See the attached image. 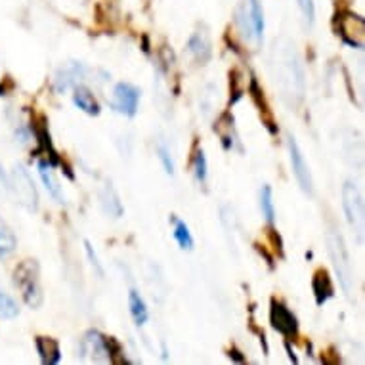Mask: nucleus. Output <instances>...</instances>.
Returning <instances> with one entry per match:
<instances>
[{
	"instance_id": "nucleus-1",
	"label": "nucleus",
	"mask_w": 365,
	"mask_h": 365,
	"mask_svg": "<svg viewBox=\"0 0 365 365\" xmlns=\"http://www.w3.org/2000/svg\"><path fill=\"white\" fill-rule=\"evenodd\" d=\"M14 282L21 291L25 304L31 308H41L44 293H42L41 279H38V264L35 260H25L14 272Z\"/></svg>"
},
{
	"instance_id": "nucleus-2",
	"label": "nucleus",
	"mask_w": 365,
	"mask_h": 365,
	"mask_svg": "<svg viewBox=\"0 0 365 365\" xmlns=\"http://www.w3.org/2000/svg\"><path fill=\"white\" fill-rule=\"evenodd\" d=\"M327 245H329L331 260H333V266H335L339 282H341L344 293L350 294V291H352V266H350V258H348L344 240H342V235L336 230H331L329 234H327Z\"/></svg>"
},
{
	"instance_id": "nucleus-3",
	"label": "nucleus",
	"mask_w": 365,
	"mask_h": 365,
	"mask_svg": "<svg viewBox=\"0 0 365 365\" xmlns=\"http://www.w3.org/2000/svg\"><path fill=\"white\" fill-rule=\"evenodd\" d=\"M335 31L342 42L361 50L365 46V19L354 12H339L335 16Z\"/></svg>"
},
{
	"instance_id": "nucleus-4",
	"label": "nucleus",
	"mask_w": 365,
	"mask_h": 365,
	"mask_svg": "<svg viewBox=\"0 0 365 365\" xmlns=\"http://www.w3.org/2000/svg\"><path fill=\"white\" fill-rule=\"evenodd\" d=\"M8 186L12 187L14 195L19 203L24 205L27 210L38 209V192H36L35 182L31 178L29 170L24 165H16L10 173Z\"/></svg>"
},
{
	"instance_id": "nucleus-5",
	"label": "nucleus",
	"mask_w": 365,
	"mask_h": 365,
	"mask_svg": "<svg viewBox=\"0 0 365 365\" xmlns=\"http://www.w3.org/2000/svg\"><path fill=\"white\" fill-rule=\"evenodd\" d=\"M342 209L354 232H358L359 235L364 234V197L359 187L350 180L342 186Z\"/></svg>"
},
{
	"instance_id": "nucleus-6",
	"label": "nucleus",
	"mask_w": 365,
	"mask_h": 365,
	"mask_svg": "<svg viewBox=\"0 0 365 365\" xmlns=\"http://www.w3.org/2000/svg\"><path fill=\"white\" fill-rule=\"evenodd\" d=\"M140 96H142V92H140L138 86H134L130 83H117L113 88L111 102H109V108L113 109L115 113L134 117L138 113Z\"/></svg>"
},
{
	"instance_id": "nucleus-7",
	"label": "nucleus",
	"mask_w": 365,
	"mask_h": 365,
	"mask_svg": "<svg viewBox=\"0 0 365 365\" xmlns=\"http://www.w3.org/2000/svg\"><path fill=\"white\" fill-rule=\"evenodd\" d=\"M269 324L277 333H282L287 339H297L299 336V319H297V316L283 302L276 299H272V302H269Z\"/></svg>"
},
{
	"instance_id": "nucleus-8",
	"label": "nucleus",
	"mask_w": 365,
	"mask_h": 365,
	"mask_svg": "<svg viewBox=\"0 0 365 365\" xmlns=\"http://www.w3.org/2000/svg\"><path fill=\"white\" fill-rule=\"evenodd\" d=\"M287 145H289V157H291V167H293V174L297 182H299L300 190L308 195L314 193V180H312V173L308 163H306L302 150H300L299 142L294 140L293 134H287Z\"/></svg>"
},
{
	"instance_id": "nucleus-9",
	"label": "nucleus",
	"mask_w": 365,
	"mask_h": 365,
	"mask_svg": "<svg viewBox=\"0 0 365 365\" xmlns=\"http://www.w3.org/2000/svg\"><path fill=\"white\" fill-rule=\"evenodd\" d=\"M81 352L84 358L92 359L96 364H109L108 348H106V335L100 331H88L81 342Z\"/></svg>"
},
{
	"instance_id": "nucleus-10",
	"label": "nucleus",
	"mask_w": 365,
	"mask_h": 365,
	"mask_svg": "<svg viewBox=\"0 0 365 365\" xmlns=\"http://www.w3.org/2000/svg\"><path fill=\"white\" fill-rule=\"evenodd\" d=\"M187 52L192 56L193 60L197 61V63H207L210 60V56H212V42H210V36L207 33V29H199L195 31L192 36H190V41L186 44Z\"/></svg>"
},
{
	"instance_id": "nucleus-11",
	"label": "nucleus",
	"mask_w": 365,
	"mask_h": 365,
	"mask_svg": "<svg viewBox=\"0 0 365 365\" xmlns=\"http://www.w3.org/2000/svg\"><path fill=\"white\" fill-rule=\"evenodd\" d=\"M249 92H251L252 102H255V106H257L258 111H260V117H262L264 126H266V128H268L272 134H277V126H276V123H274V119H272V113H269L268 103H266V100H264V90L260 88V84H258L257 77H251V83H249Z\"/></svg>"
},
{
	"instance_id": "nucleus-12",
	"label": "nucleus",
	"mask_w": 365,
	"mask_h": 365,
	"mask_svg": "<svg viewBox=\"0 0 365 365\" xmlns=\"http://www.w3.org/2000/svg\"><path fill=\"white\" fill-rule=\"evenodd\" d=\"M312 291H314V297H316V304L324 306L327 300L335 294V289H333V282H331L329 272L327 269H317L314 274V279H312Z\"/></svg>"
},
{
	"instance_id": "nucleus-13",
	"label": "nucleus",
	"mask_w": 365,
	"mask_h": 365,
	"mask_svg": "<svg viewBox=\"0 0 365 365\" xmlns=\"http://www.w3.org/2000/svg\"><path fill=\"white\" fill-rule=\"evenodd\" d=\"M73 103H75L83 113L90 115V117H98L100 111H102L96 96L92 94V90H88L86 86H78V84L73 88Z\"/></svg>"
},
{
	"instance_id": "nucleus-14",
	"label": "nucleus",
	"mask_w": 365,
	"mask_h": 365,
	"mask_svg": "<svg viewBox=\"0 0 365 365\" xmlns=\"http://www.w3.org/2000/svg\"><path fill=\"white\" fill-rule=\"evenodd\" d=\"M38 174H41L42 184L46 186V192L52 195V197L58 201V203H63V190H61L60 180L56 178L54 165L50 161H38Z\"/></svg>"
},
{
	"instance_id": "nucleus-15",
	"label": "nucleus",
	"mask_w": 365,
	"mask_h": 365,
	"mask_svg": "<svg viewBox=\"0 0 365 365\" xmlns=\"http://www.w3.org/2000/svg\"><path fill=\"white\" fill-rule=\"evenodd\" d=\"M35 346L38 356H41L42 365L60 364L61 350L56 339H52V336H36Z\"/></svg>"
},
{
	"instance_id": "nucleus-16",
	"label": "nucleus",
	"mask_w": 365,
	"mask_h": 365,
	"mask_svg": "<svg viewBox=\"0 0 365 365\" xmlns=\"http://www.w3.org/2000/svg\"><path fill=\"white\" fill-rule=\"evenodd\" d=\"M33 132H35V138L38 142V151H46L50 157V163L56 167L60 163V157H58V151L54 150V144H52V138H50L48 125H46L44 117H41V120L33 125Z\"/></svg>"
},
{
	"instance_id": "nucleus-17",
	"label": "nucleus",
	"mask_w": 365,
	"mask_h": 365,
	"mask_svg": "<svg viewBox=\"0 0 365 365\" xmlns=\"http://www.w3.org/2000/svg\"><path fill=\"white\" fill-rule=\"evenodd\" d=\"M86 75V67L83 63H71L66 69H61L56 77V90L58 92H66L67 88H75L81 78Z\"/></svg>"
},
{
	"instance_id": "nucleus-18",
	"label": "nucleus",
	"mask_w": 365,
	"mask_h": 365,
	"mask_svg": "<svg viewBox=\"0 0 365 365\" xmlns=\"http://www.w3.org/2000/svg\"><path fill=\"white\" fill-rule=\"evenodd\" d=\"M100 203H102L103 212L111 216V218H120L123 216V203H120L119 193H117L111 182H108L100 192Z\"/></svg>"
},
{
	"instance_id": "nucleus-19",
	"label": "nucleus",
	"mask_w": 365,
	"mask_h": 365,
	"mask_svg": "<svg viewBox=\"0 0 365 365\" xmlns=\"http://www.w3.org/2000/svg\"><path fill=\"white\" fill-rule=\"evenodd\" d=\"M128 310H130V316L134 319V324L138 327H144L150 319V310H148V304H145L144 297L136 291V289H130L128 291Z\"/></svg>"
},
{
	"instance_id": "nucleus-20",
	"label": "nucleus",
	"mask_w": 365,
	"mask_h": 365,
	"mask_svg": "<svg viewBox=\"0 0 365 365\" xmlns=\"http://www.w3.org/2000/svg\"><path fill=\"white\" fill-rule=\"evenodd\" d=\"M215 130L220 134L222 145L224 150H232L235 142V128H234V117L230 113H224L215 125Z\"/></svg>"
},
{
	"instance_id": "nucleus-21",
	"label": "nucleus",
	"mask_w": 365,
	"mask_h": 365,
	"mask_svg": "<svg viewBox=\"0 0 365 365\" xmlns=\"http://www.w3.org/2000/svg\"><path fill=\"white\" fill-rule=\"evenodd\" d=\"M170 222L174 224V240H176V243L180 245V249L182 251H193V247H195V241H193V235L192 232H190V227H187V224L184 220H180V218H176V216H170Z\"/></svg>"
},
{
	"instance_id": "nucleus-22",
	"label": "nucleus",
	"mask_w": 365,
	"mask_h": 365,
	"mask_svg": "<svg viewBox=\"0 0 365 365\" xmlns=\"http://www.w3.org/2000/svg\"><path fill=\"white\" fill-rule=\"evenodd\" d=\"M18 249V240L14 235L12 227L0 218V258L10 257Z\"/></svg>"
},
{
	"instance_id": "nucleus-23",
	"label": "nucleus",
	"mask_w": 365,
	"mask_h": 365,
	"mask_svg": "<svg viewBox=\"0 0 365 365\" xmlns=\"http://www.w3.org/2000/svg\"><path fill=\"white\" fill-rule=\"evenodd\" d=\"M260 210H262V216L266 218L269 226L276 224V205H274V192H272V186H262L260 190Z\"/></svg>"
},
{
	"instance_id": "nucleus-24",
	"label": "nucleus",
	"mask_w": 365,
	"mask_h": 365,
	"mask_svg": "<svg viewBox=\"0 0 365 365\" xmlns=\"http://www.w3.org/2000/svg\"><path fill=\"white\" fill-rule=\"evenodd\" d=\"M249 16H251L252 31H255V38L262 41L264 35V12L260 0H249Z\"/></svg>"
},
{
	"instance_id": "nucleus-25",
	"label": "nucleus",
	"mask_w": 365,
	"mask_h": 365,
	"mask_svg": "<svg viewBox=\"0 0 365 365\" xmlns=\"http://www.w3.org/2000/svg\"><path fill=\"white\" fill-rule=\"evenodd\" d=\"M193 174H195V180L199 184H205L207 182V176H209V163H207V157H205V151L199 148L195 151V157H193Z\"/></svg>"
},
{
	"instance_id": "nucleus-26",
	"label": "nucleus",
	"mask_w": 365,
	"mask_h": 365,
	"mask_svg": "<svg viewBox=\"0 0 365 365\" xmlns=\"http://www.w3.org/2000/svg\"><path fill=\"white\" fill-rule=\"evenodd\" d=\"M19 316L18 302L6 293H0V319H14Z\"/></svg>"
},
{
	"instance_id": "nucleus-27",
	"label": "nucleus",
	"mask_w": 365,
	"mask_h": 365,
	"mask_svg": "<svg viewBox=\"0 0 365 365\" xmlns=\"http://www.w3.org/2000/svg\"><path fill=\"white\" fill-rule=\"evenodd\" d=\"M235 19H237V24H240L241 27V33H243V36H245L247 41L252 38V36H255V31H252L251 16H249V10L245 8V4L237 6V10H235Z\"/></svg>"
},
{
	"instance_id": "nucleus-28",
	"label": "nucleus",
	"mask_w": 365,
	"mask_h": 365,
	"mask_svg": "<svg viewBox=\"0 0 365 365\" xmlns=\"http://www.w3.org/2000/svg\"><path fill=\"white\" fill-rule=\"evenodd\" d=\"M157 157H159V161H161L163 168H165V173H167L168 176H174V159L167 145L157 144Z\"/></svg>"
},
{
	"instance_id": "nucleus-29",
	"label": "nucleus",
	"mask_w": 365,
	"mask_h": 365,
	"mask_svg": "<svg viewBox=\"0 0 365 365\" xmlns=\"http://www.w3.org/2000/svg\"><path fill=\"white\" fill-rule=\"evenodd\" d=\"M299 2V8L302 16H304V21L308 27L314 25V19H316V4H314V0H297Z\"/></svg>"
},
{
	"instance_id": "nucleus-30",
	"label": "nucleus",
	"mask_w": 365,
	"mask_h": 365,
	"mask_svg": "<svg viewBox=\"0 0 365 365\" xmlns=\"http://www.w3.org/2000/svg\"><path fill=\"white\" fill-rule=\"evenodd\" d=\"M84 251H86V257H88L90 264H92V268H94V269H96V272H98V276L103 277L102 264H100V260H98L96 251H94V247H92V243H90L88 240L84 241Z\"/></svg>"
},
{
	"instance_id": "nucleus-31",
	"label": "nucleus",
	"mask_w": 365,
	"mask_h": 365,
	"mask_svg": "<svg viewBox=\"0 0 365 365\" xmlns=\"http://www.w3.org/2000/svg\"><path fill=\"white\" fill-rule=\"evenodd\" d=\"M269 240H272V243H274V251H277V255H279V257H283L282 235L277 234L276 227H274V226H269Z\"/></svg>"
},
{
	"instance_id": "nucleus-32",
	"label": "nucleus",
	"mask_w": 365,
	"mask_h": 365,
	"mask_svg": "<svg viewBox=\"0 0 365 365\" xmlns=\"http://www.w3.org/2000/svg\"><path fill=\"white\" fill-rule=\"evenodd\" d=\"M227 358L232 359V361H235V364H245L247 361V358L241 354L240 348H235V346H232L230 350H227Z\"/></svg>"
},
{
	"instance_id": "nucleus-33",
	"label": "nucleus",
	"mask_w": 365,
	"mask_h": 365,
	"mask_svg": "<svg viewBox=\"0 0 365 365\" xmlns=\"http://www.w3.org/2000/svg\"><path fill=\"white\" fill-rule=\"evenodd\" d=\"M257 251L260 252V255H262L264 258H266V262H268V266H269V269H274V266H276V264H274V257H272V255H269L268 251H266V249H264L262 245H260V243H257Z\"/></svg>"
},
{
	"instance_id": "nucleus-34",
	"label": "nucleus",
	"mask_w": 365,
	"mask_h": 365,
	"mask_svg": "<svg viewBox=\"0 0 365 365\" xmlns=\"http://www.w3.org/2000/svg\"><path fill=\"white\" fill-rule=\"evenodd\" d=\"M285 350H287V354H289V359H291V364H299V358H297V354H294V350L293 348H291V342L289 341H285Z\"/></svg>"
},
{
	"instance_id": "nucleus-35",
	"label": "nucleus",
	"mask_w": 365,
	"mask_h": 365,
	"mask_svg": "<svg viewBox=\"0 0 365 365\" xmlns=\"http://www.w3.org/2000/svg\"><path fill=\"white\" fill-rule=\"evenodd\" d=\"M0 187H8V176L4 173V168L0 165Z\"/></svg>"
}]
</instances>
